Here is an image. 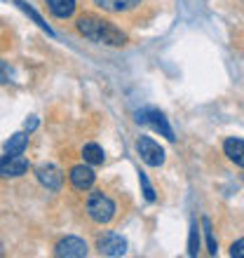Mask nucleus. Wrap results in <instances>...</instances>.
<instances>
[{"instance_id": "nucleus-1", "label": "nucleus", "mask_w": 244, "mask_h": 258, "mask_svg": "<svg viewBox=\"0 0 244 258\" xmlns=\"http://www.w3.org/2000/svg\"><path fill=\"white\" fill-rule=\"evenodd\" d=\"M78 33L85 35L87 40L99 42V45H110V47H120L127 42V35L122 33V28H117L113 21H106L94 14H85L75 24Z\"/></svg>"}, {"instance_id": "nucleus-2", "label": "nucleus", "mask_w": 244, "mask_h": 258, "mask_svg": "<svg viewBox=\"0 0 244 258\" xmlns=\"http://www.w3.org/2000/svg\"><path fill=\"white\" fill-rule=\"evenodd\" d=\"M115 202L110 200L108 195L103 190H94L92 195H89L87 200V214L89 218L94 221V223L103 225V223H110L113 218H115Z\"/></svg>"}, {"instance_id": "nucleus-3", "label": "nucleus", "mask_w": 244, "mask_h": 258, "mask_svg": "<svg viewBox=\"0 0 244 258\" xmlns=\"http://www.w3.org/2000/svg\"><path fill=\"white\" fill-rule=\"evenodd\" d=\"M136 122L150 124L155 132H160V134H162L164 139H169V141H174V139H176V136H174V129H171L169 122H167V117H164L157 108H143V110H139V113H136Z\"/></svg>"}, {"instance_id": "nucleus-4", "label": "nucleus", "mask_w": 244, "mask_h": 258, "mask_svg": "<svg viewBox=\"0 0 244 258\" xmlns=\"http://www.w3.org/2000/svg\"><path fill=\"white\" fill-rule=\"evenodd\" d=\"M136 153L141 155V160L148 167H162L164 164V150L160 143H155L150 136H141L136 141Z\"/></svg>"}, {"instance_id": "nucleus-5", "label": "nucleus", "mask_w": 244, "mask_h": 258, "mask_svg": "<svg viewBox=\"0 0 244 258\" xmlns=\"http://www.w3.org/2000/svg\"><path fill=\"white\" fill-rule=\"evenodd\" d=\"M96 249L101 256H125L127 253V242L117 232H103L101 237L96 239Z\"/></svg>"}, {"instance_id": "nucleus-6", "label": "nucleus", "mask_w": 244, "mask_h": 258, "mask_svg": "<svg viewBox=\"0 0 244 258\" xmlns=\"http://www.w3.org/2000/svg\"><path fill=\"white\" fill-rule=\"evenodd\" d=\"M28 171V160L21 155H0V178H19Z\"/></svg>"}, {"instance_id": "nucleus-7", "label": "nucleus", "mask_w": 244, "mask_h": 258, "mask_svg": "<svg viewBox=\"0 0 244 258\" xmlns=\"http://www.w3.org/2000/svg\"><path fill=\"white\" fill-rule=\"evenodd\" d=\"M35 176H38V181H40L47 190L59 192L61 185H64V174H61V169L54 167V164H40V167L35 169Z\"/></svg>"}, {"instance_id": "nucleus-8", "label": "nucleus", "mask_w": 244, "mask_h": 258, "mask_svg": "<svg viewBox=\"0 0 244 258\" xmlns=\"http://www.w3.org/2000/svg\"><path fill=\"white\" fill-rule=\"evenodd\" d=\"M87 253H89V249L80 237H64L59 244L54 246V256H59V258H64V256L82 258V256H87Z\"/></svg>"}, {"instance_id": "nucleus-9", "label": "nucleus", "mask_w": 244, "mask_h": 258, "mask_svg": "<svg viewBox=\"0 0 244 258\" xmlns=\"http://www.w3.org/2000/svg\"><path fill=\"white\" fill-rule=\"evenodd\" d=\"M68 176H71V183H73L75 190H89V188L94 185L96 174L92 167H87V164H75Z\"/></svg>"}, {"instance_id": "nucleus-10", "label": "nucleus", "mask_w": 244, "mask_h": 258, "mask_svg": "<svg viewBox=\"0 0 244 258\" xmlns=\"http://www.w3.org/2000/svg\"><path fill=\"white\" fill-rule=\"evenodd\" d=\"M143 0H94V5L103 12H113V14H122V12H129L139 7Z\"/></svg>"}, {"instance_id": "nucleus-11", "label": "nucleus", "mask_w": 244, "mask_h": 258, "mask_svg": "<svg viewBox=\"0 0 244 258\" xmlns=\"http://www.w3.org/2000/svg\"><path fill=\"white\" fill-rule=\"evenodd\" d=\"M223 153L232 164H237V167L244 169V141L242 139H235V136L225 139L223 141Z\"/></svg>"}, {"instance_id": "nucleus-12", "label": "nucleus", "mask_w": 244, "mask_h": 258, "mask_svg": "<svg viewBox=\"0 0 244 258\" xmlns=\"http://www.w3.org/2000/svg\"><path fill=\"white\" fill-rule=\"evenodd\" d=\"M45 3L56 19H71L75 12V0H45Z\"/></svg>"}, {"instance_id": "nucleus-13", "label": "nucleus", "mask_w": 244, "mask_h": 258, "mask_svg": "<svg viewBox=\"0 0 244 258\" xmlns=\"http://www.w3.org/2000/svg\"><path fill=\"white\" fill-rule=\"evenodd\" d=\"M82 157H85L87 164H103L106 153H103V148L99 143H85V146H82Z\"/></svg>"}, {"instance_id": "nucleus-14", "label": "nucleus", "mask_w": 244, "mask_h": 258, "mask_svg": "<svg viewBox=\"0 0 244 258\" xmlns=\"http://www.w3.org/2000/svg\"><path fill=\"white\" fill-rule=\"evenodd\" d=\"M28 146V134L26 132H19V134L10 136V141L5 143V153L7 155H21Z\"/></svg>"}, {"instance_id": "nucleus-15", "label": "nucleus", "mask_w": 244, "mask_h": 258, "mask_svg": "<svg viewBox=\"0 0 244 258\" xmlns=\"http://www.w3.org/2000/svg\"><path fill=\"white\" fill-rule=\"evenodd\" d=\"M14 5L19 7L21 12H26L28 17H31V19H33L35 24H38V26H40V28H42V31H45V33H47V35H54V31H52V28H49L47 24H45V19H42L40 14L35 12V10H33V7H31V5H28V3H24V0H14Z\"/></svg>"}, {"instance_id": "nucleus-16", "label": "nucleus", "mask_w": 244, "mask_h": 258, "mask_svg": "<svg viewBox=\"0 0 244 258\" xmlns=\"http://www.w3.org/2000/svg\"><path fill=\"white\" fill-rule=\"evenodd\" d=\"M200 253V228L193 221L190 225V235H188V256H197Z\"/></svg>"}, {"instance_id": "nucleus-17", "label": "nucleus", "mask_w": 244, "mask_h": 258, "mask_svg": "<svg viewBox=\"0 0 244 258\" xmlns=\"http://www.w3.org/2000/svg\"><path fill=\"white\" fill-rule=\"evenodd\" d=\"M202 228L204 235H207V246H209V253L216 256V237H214V230H211V221L209 218H202Z\"/></svg>"}, {"instance_id": "nucleus-18", "label": "nucleus", "mask_w": 244, "mask_h": 258, "mask_svg": "<svg viewBox=\"0 0 244 258\" xmlns=\"http://www.w3.org/2000/svg\"><path fill=\"white\" fill-rule=\"evenodd\" d=\"M139 181H141V188H143V197H146L148 202H155V190H153V185L148 183V176H146V174H139Z\"/></svg>"}, {"instance_id": "nucleus-19", "label": "nucleus", "mask_w": 244, "mask_h": 258, "mask_svg": "<svg viewBox=\"0 0 244 258\" xmlns=\"http://www.w3.org/2000/svg\"><path fill=\"white\" fill-rule=\"evenodd\" d=\"M230 256H232V258H244V237L237 239V242H232Z\"/></svg>"}, {"instance_id": "nucleus-20", "label": "nucleus", "mask_w": 244, "mask_h": 258, "mask_svg": "<svg viewBox=\"0 0 244 258\" xmlns=\"http://www.w3.org/2000/svg\"><path fill=\"white\" fill-rule=\"evenodd\" d=\"M35 127H38V117H31V120H26V132H33Z\"/></svg>"}, {"instance_id": "nucleus-21", "label": "nucleus", "mask_w": 244, "mask_h": 258, "mask_svg": "<svg viewBox=\"0 0 244 258\" xmlns=\"http://www.w3.org/2000/svg\"><path fill=\"white\" fill-rule=\"evenodd\" d=\"M0 82H7V68L3 61H0Z\"/></svg>"}, {"instance_id": "nucleus-22", "label": "nucleus", "mask_w": 244, "mask_h": 258, "mask_svg": "<svg viewBox=\"0 0 244 258\" xmlns=\"http://www.w3.org/2000/svg\"><path fill=\"white\" fill-rule=\"evenodd\" d=\"M0 256H3V244H0Z\"/></svg>"}]
</instances>
